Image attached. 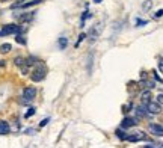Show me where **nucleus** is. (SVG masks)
<instances>
[{
    "label": "nucleus",
    "instance_id": "f257e3e1",
    "mask_svg": "<svg viewBox=\"0 0 163 148\" xmlns=\"http://www.w3.org/2000/svg\"><path fill=\"white\" fill-rule=\"evenodd\" d=\"M45 73H47V70H45V67L40 64V65H36L35 68H33V71L30 73V79L33 80V82H41L44 77H45Z\"/></svg>",
    "mask_w": 163,
    "mask_h": 148
},
{
    "label": "nucleus",
    "instance_id": "f03ea898",
    "mask_svg": "<svg viewBox=\"0 0 163 148\" xmlns=\"http://www.w3.org/2000/svg\"><path fill=\"white\" fill-rule=\"evenodd\" d=\"M35 95H36V89H35L33 86H27V88H24V91H23V100H21V103H23V104H27V103H30V101L35 98Z\"/></svg>",
    "mask_w": 163,
    "mask_h": 148
},
{
    "label": "nucleus",
    "instance_id": "7ed1b4c3",
    "mask_svg": "<svg viewBox=\"0 0 163 148\" xmlns=\"http://www.w3.org/2000/svg\"><path fill=\"white\" fill-rule=\"evenodd\" d=\"M18 32H20V26H17V24H6V26H3V29L0 30V37L11 35V33H18Z\"/></svg>",
    "mask_w": 163,
    "mask_h": 148
},
{
    "label": "nucleus",
    "instance_id": "20e7f679",
    "mask_svg": "<svg viewBox=\"0 0 163 148\" xmlns=\"http://www.w3.org/2000/svg\"><path fill=\"white\" fill-rule=\"evenodd\" d=\"M147 111L150 112V113L157 115V113H160V112H162V106H160L157 101H150V103L147 104Z\"/></svg>",
    "mask_w": 163,
    "mask_h": 148
},
{
    "label": "nucleus",
    "instance_id": "39448f33",
    "mask_svg": "<svg viewBox=\"0 0 163 148\" xmlns=\"http://www.w3.org/2000/svg\"><path fill=\"white\" fill-rule=\"evenodd\" d=\"M145 139V133L144 132H136V133H130L127 136V141L128 142H137V141H142Z\"/></svg>",
    "mask_w": 163,
    "mask_h": 148
},
{
    "label": "nucleus",
    "instance_id": "423d86ee",
    "mask_svg": "<svg viewBox=\"0 0 163 148\" xmlns=\"http://www.w3.org/2000/svg\"><path fill=\"white\" fill-rule=\"evenodd\" d=\"M137 124V118H131V116H127L124 118L121 122V127L122 129H128V127H134Z\"/></svg>",
    "mask_w": 163,
    "mask_h": 148
},
{
    "label": "nucleus",
    "instance_id": "0eeeda50",
    "mask_svg": "<svg viewBox=\"0 0 163 148\" xmlns=\"http://www.w3.org/2000/svg\"><path fill=\"white\" fill-rule=\"evenodd\" d=\"M150 132H151V135H154V136H163V127L162 125H159V124H150Z\"/></svg>",
    "mask_w": 163,
    "mask_h": 148
},
{
    "label": "nucleus",
    "instance_id": "6e6552de",
    "mask_svg": "<svg viewBox=\"0 0 163 148\" xmlns=\"http://www.w3.org/2000/svg\"><path fill=\"white\" fill-rule=\"evenodd\" d=\"M140 101H142L144 106H147V104L151 101V91H150V89L142 92V95H140Z\"/></svg>",
    "mask_w": 163,
    "mask_h": 148
},
{
    "label": "nucleus",
    "instance_id": "1a4fd4ad",
    "mask_svg": "<svg viewBox=\"0 0 163 148\" xmlns=\"http://www.w3.org/2000/svg\"><path fill=\"white\" fill-rule=\"evenodd\" d=\"M11 132V127L6 121H0V135H8Z\"/></svg>",
    "mask_w": 163,
    "mask_h": 148
},
{
    "label": "nucleus",
    "instance_id": "9d476101",
    "mask_svg": "<svg viewBox=\"0 0 163 148\" xmlns=\"http://www.w3.org/2000/svg\"><path fill=\"white\" fill-rule=\"evenodd\" d=\"M57 42H59V48H61V50H65V48H67V45H68V39H67L65 37L59 38V41H57Z\"/></svg>",
    "mask_w": 163,
    "mask_h": 148
},
{
    "label": "nucleus",
    "instance_id": "9b49d317",
    "mask_svg": "<svg viewBox=\"0 0 163 148\" xmlns=\"http://www.w3.org/2000/svg\"><path fill=\"white\" fill-rule=\"evenodd\" d=\"M33 14H35V12H32V14H24V15H21V17H20V21H21V23H27V21H30V20L33 18Z\"/></svg>",
    "mask_w": 163,
    "mask_h": 148
},
{
    "label": "nucleus",
    "instance_id": "f8f14e48",
    "mask_svg": "<svg viewBox=\"0 0 163 148\" xmlns=\"http://www.w3.org/2000/svg\"><path fill=\"white\" fill-rule=\"evenodd\" d=\"M11 50H12V45H11L9 42H6V44H2V45H0V51H2V53H9Z\"/></svg>",
    "mask_w": 163,
    "mask_h": 148
},
{
    "label": "nucleus",
    "instance_id": "ddd939ff",
    "mask_svg": "<svg viewBox=\"0 0 163 148\" xmlns=\"http://www.w3.org/2000/svg\"><path fill=\"white\" fill-rule=\"evenodd\" d=\"M145 113H147V106H144V104H142V106L136 107V115H137L139 118H140V116H144Z\"/></svg>",
    "mask_w": 163,
    "mask_h": 148
},
{
    "label": "nucleus",
    "instance_id": "4468645a",
    "mask_svg": "<svg viewBox=\"0 0 163 148\" xmlns=\"http://www.w3.org/2000/svg\"><path fill=\"white\" fill-rule=\"evenodd\" d=\"M14 64H15L17 67H23V65L26 64V59H24V58H20V56H18V58H15V59H14Z\"/></svg>",
    "mask_w": 163,
    "mask_h": 148
},
{
    "label": "nucleus",
    "instance_id": "2eb2a0df",
    "mask_svg": "<svg viewBox=\"0 0 163 148\" xmlns=\"http://www.w3.org/2000/svg\"><path fill=\"white\" fill-rule=\"evenodd\" d=\"M15 41L18 42V44H26V38H24V33H17V38H15Z\"/></svg>",
    "mask_w": 163,
    "mask_h": 148
},
{
    "label": "nucleus",
    "instance_id": "dca6fc26",
    "mask_svg": "<svg viewBox=\"0 0 163 148\" xmlns=\"http://www.w3.org/2000/svg\"><path fill=\"white\" fill-rule=\"evenodd\" d=\"M116 136H118L120 139H122V141H127V136H128V135H127L125 132H122L121 129H118V130H116Z\"/></svg>",
    "mask_w": 163,
    "mask_h": 148
},
{
    "label": "nucleus",
    "instance_id": "f3484780",
    "mask_svg": "<svg viewBox=\"0 0 163 148\" xmlns=\"http://www.w3.org/2000/svg\"><path fill=\"white\" fill-rule=\"evenodd\" d=\"M35 61H36V59H35V58H33V56H29V58H27V59H26V64H24V65H27V67H32V65H33V64H36V62H35Z\"/></svg>",
    "mask_w": 163,
    "mask_h": 148
},
{
    "label": "nucleus",
    "instance_id": "a211bd4d",
    "mask_svg": "<svg viewBox=\"0 0 163 148\" xmlns=\"http://www.w3.org/2000/svg\"><path fill=\"white\" fill-rule=\"evenodd\" d=\"M151 5H153V2H151V0H147V2L142 5V9H144V11H148V9L151 8Z\"/></svg>",
    "mask_w": 163,
    "mask_h": 148
},
{
    "label": "nucleus",
    "instance_id": "6ab92c4d",
    "mask_svg": "<svg viewBox=\"0 0 163 148\" xmlns=\"http://www.w3.org/2000/svg\"><path fill=\"white\" fill-rule=\"evenodd\" d=\"M32 115H35V107H30L29 111L26 112V115H24V116H26V118H30Z\"/></svg>",
    "mask_w": 163,
    "mask_h": 148
},
{
    "label": "nucleus",
    "instance_id": "aec40b11",
    "mask_svg": "<svg viewBox=\"0 0 163 148\" xmlns=\"http://www.w3.org/2000/svg\"><path fill=\"white\" fill-rule=\"evenodd\" d=\"M131 107H133V104H131V103H128V104H125V106L122 107V112H125V113H127L128 111H131Z\"/></svg>",
    "mask_w": 163,
    "mask_h": 148
},
{
    "label": "nucleus",
    "instance_id": "412c9836",
    "mask_svg": "<svg viewBox=\"0 0 163 148\" xmlns=\"http://www.w3.org/2000/svg\"><path fill=\"white\" fill-rule=\"evenodd\" d=\"M159 70L163 74V58H159Z\"/></svg>",
    "mask_w": 163,
    "mask_h": 148
},
{
    "label": "nucleus",
    "instance_id": "4be33fe9",
    "mask_svg": "<svg viewBox=\"0 0 163 148\" xmlns=\"http://www.w3.org/2000/svg\"><path fill=\"white\" fill-rule=\"evenodd\" d=\"M157 103H159L160 106H163V94H159V95H157Z\"/></svg>",
    "mask_w": 163,
    "mask_h": 148
},
{
    "label": "nucleus",
    "instance_id": "5701e85b",
    "mask_svg": "<svg viewBox=\"0 0 163 148\" xmlns=\"http://www.w3.org/2000/svg\"><path fill=\"white\" fill-rule=\"evenodd\" d=\"M147 23H148L147 20H137V21H136V24H137V26H145Z\"/></svg>",
    "mask_w": 163,
    "mask_h": 148
},
{
    "label": "nucleus",
    "instance_id": "b1692460",
    "mask_svg": "<svg viewBox=\"0 0 163 148\" xmlns=\"http://www.w3.org/2000/svg\"><path fill=\"white\" fill-rule=\"evenodd\" d=\"M154 17H156V18H160V17H163V9H159V11L154 14Z\"/></svg>",
    "mask_w": 163,
    "mask_h": 148
},
{
    "label": "nucleus",
    "instance_id": "393cba45",
    "mask_svg": "<svg viewBox=\"0 0 163 148\" xmlns=\"http://www.w3.org/2000/svg\"><path fill=\"white\" fill-rule=\"evenodd\" d=\"M85 38H86V35H85V33H80V35H79V41H77V44H76V45H79V44H80Z\"/></svg>",
    "mask_w": 163,
    "mask_h": 148
},
{
    "label": "nucleus",
    "instance_id": "a878e982",
    "mask_svg": "<svg viewBox=\"0 0 163 148\" xmlns=\"http://www.w3.org/2000/svg\"><path fill=\"white\" fill-rule=\"evenodd\" d=\"M48 121H50V118H45V119H42V121L40 122V125H41V127H44V125H45Z\"/></svg>",
    "mask_w": 163,
    "mask_h": 148
},
{
    "label": "nucleus",
    "instance_id": "bb28decb",
    "mask_svg": "<svg viewBox=\"0 0 163 148\" xmlns=\"http://www.w3.org/2000/svg\"><path fill=\"white\" fill-rule=\"evenodd\" d=\"M0 67H5V61H0Z\"/></svg>",
    "mask_w": 163,
    "mask_h": 148
},
{
    "label": "nucleus",
    "instance_id": "cd10ccee",
    "mask_svg": "<svg viewBox=\"0 0 163 148\" xmlns=\"http://www.w3.org/2000/svg\"><path fill=\"white\" fill-rule=\"evenodd\" d=\"M103 0H94V3H101Z\"/></svg>",
    "mask_w": 163,
    "mask_h": 148
}]
</instances>
